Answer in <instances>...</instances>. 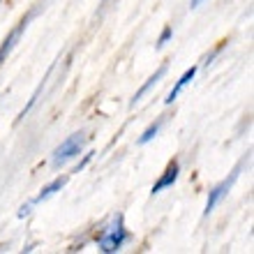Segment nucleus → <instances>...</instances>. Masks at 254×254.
I'll use <instances>...</instances> for the list:
<instances>
[{
  "label": "nucleus",
  "mask_w": 254,
  "mask_h": 254,
  "mask_svg": "<svg viewBox=\"0 0 254 254\" xmlns=\"http://www.w3.org/2000/svg\"><path fill=\"white\" fill-rule=\"evenodd\" d=\"M127 241V231L123 227V215H116V220L111 227H107V231L102 236H97V245L102 252H118L123 248V243Z\"/></svg>",
  "instance_id": "f257e3e1"
},
{
  "label": "nucleus",
  "mask_w": 254,
  "mask_h": 254,
  "mask_svg": "<svg viewBox=\"0 0 254 254\" xmlns=\"http://www.w3.org/2000/svg\"><path fill=\"white\" fill-rule=\"evenodd\" d=\"M83 143H86V134L83 132H76V134H72V136H67L61 146L54 150V167H61L65 162L74 160L76 155H81Z\"/></svg>",
  "instance_id": "f03ea898"
},
{
  "label": "nucleus",
  "mask_w": 254,
  "mask_h": 254,
  "mask_svg": "<svg viewBox=\"0 0 254 254\" xmlns=\"http://www.w3.org/2000/svg\"><path fill=\"white\" fill-rule=\"evenodd\" d=\"M241 169H243V164H238V167L231 171V176H229V178H224L220 185H215V188L210 190V194H208V201H206V208H203V215H210V213L215 210V206H217V203L224 199V194H227L229 190H231V185L238 181V174H241Z\"/></svg>",
  "instance_id": "7ed1b4c3"
},
{
  "label": "nucleus",
  "mask_w": 254,
  "mask_h": 254,
  "mask_svg": "<svg viewBox=\"0 0 254 254\" xmlns=\"http://www.w3.org/2000/svg\"><path fill=\"white\" fill-rule=\"evenodd\" d=\"M178 174H181V167H178V162H169V167L164 169V174H162V178L157 183L153 185V190L150 192L153 194H160L162 190H167V188H171L176 181H178Z\"/></svg>",
  "instance_id": "20e7f679"
},
{
  "label": "nucleus",
  "mask_w": 254,
  "mask_h": 254,
  "mask_svg": "<svg viewBox=\"0 0 254 254\" xmlns=\"http://www.w3.org/2000/svg\"><path fill=\"white\" fill-rule=\"evenodd\" d=\"M28 21H30V19H23V21H21V23H19V26L14 28L12 33L7 35L5 44H2V47H0V63H5V58H7V56H9V54H12V49L16 47V42L21 40V35H23V30H26Z\"/></svg>",
  "instance_id": "39448f33"
},
{
  "label": "nucleus",
  "mask_w": 254,
  "mask_h": 254,
  "mask_svg": "<svg viewBox=\"0 0 254 254\" xmlns=\"http://www.w3.org/2000/svg\"><path fill=\"white\" fill-rule=\"evenodd\" d=\"M164 74H167V65H162L160 69H157V72H155L153 76H150V79H148L146 83H143V86H141L139 90H136V95H134V97H132V102H129V107H136V104H139V102H141V97H143V95H146L148 90H150V88H153L155 83H157V81H160L162 76H164Z\"/></svg>",
  "instance_id": "423d86ee"
},
{
  "label": "nucleus",
  "mask_w": 254,
  "mask_h": 254,
  "mask_svg": "<svg viewBox=\"0 0 254 254\" xmlns=\"http://www.w3.org/2000/svg\"><path fill=\"white\" fill-rule=\"evenodd\" d=\"M194 76H196V67H190V69H185V74H183L181 79H178V83H176L174 90L167 95V100H164V102H167V104H174V100L178 97V95H181V90L188 86V83L194 79Z\"/></svg>",
  "instance_id": "0eeeda50"
},
{
  "label": "nucleus",
  "mask_w": 254,
  "mask_h": 254,
  "mask_svg": "<svg viewBox=\"0 0 254 254\" xmlns=\"http://www.w3.org/2000/svg\"><path fill=\"white\" fill-rule=\"evenodd\" d=\"M67 183V178H56L54 183H49L47 188H42V192L37 194V199L35 201H44V199H49V196H54L58 190H63V185Z\"/></svg>",
  "instance_id": "6e6552de"
},
{
  "label": "nucleus",
  "mask_w": 254,
  "mask_h": 254,
  "mask_svg": "<svg viewBox=\"0 0 254 254\" xmlns=\"http://www.w3.org/2000/svg\"><path fill=\"white\" fill-rule=\"evenodd\" d=\"M162 123H164V118H157V121H155V123H153V125L148 127L146 132L141 134V136H139V143H141V146H143V143H148V141H150V139H155V134L160 132V127H162Z\"/></svg>",
  "instance_id": "1a4fd4ad"
},
{
  "label": "nucleus",
  "mask_w": 254,
  "mask_h": 254,
  "mask_svg": "<svg viewBox=\"0 0 254 254\" xmlns=\"http://www.w3.org/2000/svg\"><path fill=\"white\" fill-rule=\"evenodd\" d=\"M169 40H171V28H164V33H162V37L157 40V49H162Z\"/></svg>",
  "instance_id": "9d476101"
},
{
  "label": "nucleus",
  "mask_w": 254,
  "mask_h": 254,
  "mask_svg": "<svg viewBox=\"0 0 254 254\" xmlns=\"http://www.w3.org/2000/svg\"><path fill=\"white\" fill-rule=\"evenodd\" d=\"M93 155H95V153H88L86 157H83V162H81V164H76V167H74V174H79L81 169H83V167H86V164H88V162L93 160Z\"/></svg>",
  "instance_id": "9b49d317"
},
{
  "label": "nucleus",
  "mask_w": 254,
  "mask_h": 254,
  "mask_svg": "<svg viewBox=\"0 0 254 254\" xmlns=\"http://www.w3.org/2000/svg\"><path fill=\"white\" fill-rule=\"evenodd\" d=\"M28 213H30V206H23L21 208V213H19V217H23V215H28Z\"/></svg>",
  "instance_id": "f8f14e48"
},
{
  "label": "nucleus",
  "mask_w": 254,
  "mask_h": 254,
  "mask_svg": "<svg viewBox=\"0 0 254 254\" xmlns=\"http://www.w3.org/2000/svg\"><path fill=\"white\" fill-rule=\"evenodd\" d=\"M201 2H203V0H192V2H190V7H192V9H196V7H199Z\"/></svg>",
  "instance_id": "ddd939ff"
}]
</instances>
